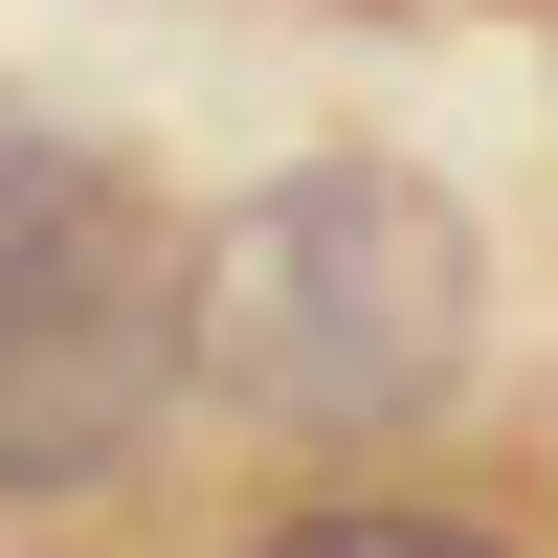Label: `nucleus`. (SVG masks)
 <instances>
[{"mask_svg": "<svg viewBox=\"0 0 558 558\" xmlns=\"http://www.w3.org/2000/svg\"><path fill=\"white\" fill-rule=\"evenodd\" d=\"M470 336H492V268L447 223V179H402V157H291V179H246L202 223V357L291 447L380 470L402 425L470 402Z\"/></svg>", "mask_w": 558, "mask_h": 558, "instance_id": "1", "label": "nucleus"}, {"mask_svg": "<svg viewBox=\"0 0 558 558\" xmlns=\"http://www.w3.org/2000/svg\"><path fill=\"white\" fill-rule=\"evenodd\" d=\"M179 380H202V246L89 179V202L0 223V492L23 514H89L179 447Z\"/></svg>", "mask_w": 558, "mask_h": 558, "instance_id": "2", "label": "nucleus"}, {"mask_svg": "<svg viewBox=\"0 0 558 558\" xmlns=\"http://www.w3.org/2000/svg\"><path fill=\"white\" fill-rule=\"evenodd\" d=\"M246 558H514L492 514H447V492H402V470H357V492H291Z\"/></svg>", "mask_w": 558, "mask_h": 558, "instance_id": "3", "label": "nucleus"}]
</instances>
